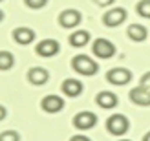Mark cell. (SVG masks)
Here are the masks:
<instances>
[{"label": "cell", "instance_id": "obj_11", "mask_svg": "<svg viewBox=\"0 0 150 141\" xmlns=\"http://www.w3.org/2000/svg\"><path fill=\"white\" fill-rule=\"evenodd\" d=\"M130 101L136 103L139 106H150V90H146L145 86H136L130 90Z\"/></svg>", "mask_w": 150, "mask_h": 141}, {"label": "cell", "instance_id": "obj_10", "mask_svg": "<svg viewBox=\"0 0 150 141\" xmlns=\"http://www.w3.org/2000/svg\"><path fill=\"white\" fill-rule=\"evenodd\" d=\"M50 79V73L46 68H40V66H35L28 72V81L31 83L33 86H44Z\"/></svg>", "mask_w": 150, "mask_h": 141}, {"label": "cell", "instance_id": "obj_13", "mask_svg": "<svg viewBox=\"0 0 150 141\" xmlns=\"http://www.w3.org/2000/svg\"><path fill=\"white\" fill-rule=\"evenodd\" d=\"M95 103H97V105H99L101 108H104V110H112V108H115V106H117L119 99H117V95H115V94H112V92H108V90H104V92H99V94H97Z\"/></svg>", "mask_w": 150, "mask_h": 141}, {"label": "cell", "instance_id": "obj_14", "mask_svg": "<svg viewBox=\"0 0 150 141\" xmlns=\"http://www.w3.org/2000/svg\"><path fill=\"white\" fill-rule=\"evenodd\" d=\"M61 88H62V94L68 95V97H79L82 94V83L77 79H66Z\"/></svg>", "mask_w": 150, "mask_h": 141}, {"label": "cell", "instance_id": "obj_2", "mask_svg": "<svg viewBox=\"0 0 150 141\" xmlns=\"http://www.w3.org/2000/svg\"><path fill=\"white\" fill-rule=\"evenodd\" d=\"M128 128H130V121L123 114H114L106 119V130L112 136H125Z\"/></svg>", "mask_w": 150, "mask_h": 141}, {"label": "cell", "instance_id": "obj_21", "mask_svg": "<svg viewBox=\"0 0 150 141\" xmlns=\"http://www.w3.org/2000/svg\"><path fill=\"white\" fill-rule=\"evenodd\" d=\"M141 86H145L146 90H150V72H146L143 77H141V83H139Z\"/></svg>", "mask_w": 150, "mask_h": 141}, {"label": "cell", "instance_id": "obj_15", "mask_svg": "<svg viewBox=\"0 0 150 141\" xmlns=\"http://www.w3.org/2000/svg\"><path fill=\"white\" fill-rule=\"evenodd\" d=\"M126 35H128L130 40H134V42H143L146 39L148 31H146V28L141 26V24H130L128 29H126Z\"/></svg>", "mask_w": 150, "mask_h": 141}, {"label": "cell", "instance_id": "obj_17", "mask_svg": "<svg viewBox=\"0 0 150 141\" xmlns=\"http://www.w3.org/2000/svg\"><path fill=\"white\" fill-rule=\"evenodd\" d=\"M15 64V57L13 53H9V51H0V72H6L13 68Z\"/></svg>", "mask_w": 150, "mask_h": 141}, {"label": "cell", "instance_id": "obj_12", "mask_svg": "<svg viewBox=\"0 0 150 141\" xmlns=\"http://www.w3.org/2000/svg\"><path fill=\"white\" fill-rule=\"evenodd\" d=\"M13 39L20 46H28V44H31L35 40V31L31 28H17L13 29Z\"/></svg>", "mask_w": 150, "mask_h": 141}, {"label": "cell", "instance_id": "obj_8", "mask_svg": "<svg viewBox=\"0 0 150 141\" xmlns=\"http://www.w3.org/2000/svg\"><path fill=\"white\" fill-rule=\"evenodd\" d=\"M59 50H61V46H59V42L53 40V39H44L40 40L39 44H37V55H40V57H53L59 53Z\"/></svg>", "mask_w": 150, "mask_h": 141}, {"label": "cell", "instance_id": "obj_27", "mask_svg": "<svg viewBox=\"0 0 150 141\" xmlns=\"http://www.w3.org/2000/svg\"><path fill=\"white\" fill-rule=\"evenodd\" d=\"M0 2H2V0H0Z\"/></svg>", "mask_w": 150, "mask_h": 141}, {"label": "cell", "instance_id": "obj_18", "mask_svg": "<svg viewBox=\"0 0 150 141\" xmlns=\"http://www.w3.org/2000/svg\"><path fill=\"white\" fill-rule=\"evenodd\" d=\"M136 9H137V15H141L145 18H150V0H139Z\"/></svg>", "mask_w": 150, "mask_h": 141}, {"label": "cell", "instance_id": "obj_19", "mask_svg": "<svg viewBox=\"0 0 150 141\" xmlns=\"http://www.w3.org/2000/svg\"><path fill=\"white\" fill-rule=\"evenodd\" d=\"M18 139H20V134L15 130H7L0 134V141H18Z\"/></svg>", "mask_w": 150, "mask_h": 141}, {"label": "cell", "instance_id": "obj_9", "mask_svg": "<svg viewBox=\"0 0 150 141\" xmlns=\"http://www.w3.org/2000/svg\"><path fill=\"white\" fill-rule=\"evenodd\" d=\"M40 106H42L44 112H48V114H57L64 108V99L59 97V95H46V97L42 99Z\"/></svg>", "mask_w": 150, "mask_h": 141}, {"label": "cell", "instance_id": "obj_7", "mask_svg": "<svg viewBox=\"0 0 150 141\" xmlns=\"http://www.w3.org/2000/svg\"><path fill=\"white\" fill-rule=\"evenodd\" d=\"M97 123V115L93 112H79L73 117V127L77 130H90Z\"/></svg>", "mask_w": 150, "mask_h": 141}, {"label": "cell", "instance_id": "obj_5", "mask_svg": "<svg viewBox=\"0 0 150 141\" xmlns=\"http://www.w3.org/2000/svg\"><path fill=\"white\" fill-rule=\"evenodd\" d=\"M125 18H126V11L123 7H114V9H108L103 15V24L108 28H117L125 22Z\"/></svg>", "mask_w": 150, "mask_h": 141}, {"label": "cell", "instance_id": "obj_24", "mask_svg": "<svg viewBox=\"0 0 150 141\" xmlns=\"http://www.w3.org/2000/svg\"><path fill=\"white\" fill-rule=\"evenodd\" d=\"M71 139L73 141H88V137H84V136H73Z\"/></svg>", "mask_w": 150, "mask_h": 141}, {"label": "cell", "instance_id": "obj_20", "mask_svg": "<svg viewBox=\"0 0 150 141\" xmlns=\"http://www.w3.org/2000/svg\"><path fill=\"white\" fill-rule=\"evenodd\" d=\"M24 4L28 7H31V9H40L48 4V0H24Z\"/></svg>", "mask_w": 150, "mask_h": 141}, {"label": "cell", "instance_id": "obj_1", "mask_svg": "<svg viewBox=\"0 0 150 141\" xmlns=\"http://www.w3.org/2000/svg\"><path fill=\"white\" fill-rule=\"evenodd\" d=\"M71 68L77 73H81V75L92 77V75H95V73L99 72V64L88 55H75L73 61H71Z\"/></svg>", "mask_w": 150, "mask_h": 141}, {"label": "cell", "instance_id": "obj_23", "mask_svg": "<svg viewBox=\"0 0 150 141\" xmlns=\"http://www.w3.org/2000/svg\"><path fill=\"white\" fill-rule=\"evenodd\" d=\"M6 115H7V112H6V108H4L2 105H0V121H2V119H6Z\"/></svg>", "mask_w": 150, "mask_h": 141}, {"label": "cell", "instance_id": "obj_26", "mask_svg": "<svg viewBox=\"0 0 150 141\" xmlns=\"http://www.w3.org/2000/svg\"><path fill=\"white\" fill-rule=\"evenodd\" d=\"M4 20V13H2V9H0V22Z\"/></svg>", "mask_w": 150, "mask_h": 141}, {"label": "cell", "instance_id": "obj_22", "mask_svg": "<svg viewBox=\"0 0 150 141\" xmlns=\"http://www.w3.org/2000/svg\"><path fill=\"white\" fill-rule=\"evenodd\" d=\"M95 2L99 4L101 7H106V6H112V4L115 2V0H95Z\"/></svg>", "mask_w": 150, "mask_h": 141}, {"label": "cell", "instance_id": "obj_3", "mask_svg": "<svg viewBox=\"0 0 150 141\" xmlns=\"http://www.w3.org/2000/svg\"><path fill=\"white\" fill-rule=\"evenodd\" d=\"M106 81L110 84H115V86H125L126 83L132 81V72L126 70V68H112L106 72Z\"/></svg>", "mask_w": 150, "mask_h": 141}, {"label": "cell", "instance_id": "obj_4", "mask_svg": "<svg viewBox=\"0 0 150 141\" xmlns=\"http://www.w3.org/2000/svg\"><path fill=\"white\" fill-rule=\"evenodd\" d=\"M92 51H93V55L99 57V59H110V57L115 55V46L108 39H97L92 46Z\"/></svg>", "mask_w": 150, "mask_h": 141}, {"label": "cell", "instance_id": "obj_16", "mask_svg": "<svg viewBox=\"0 0 150 141\" xmlns=\"http://www.w3.org/2000/svg\"><path fill=\"white\" fill-rule=\"evenodd\" d=\"M70 44L73 48H82V46H86V44L90 42V33L86 31V29H79V31H73L70 35Z\"/></svg>", "mask_w": 150, "mask_h": 141}, {"label": "cell", "instance_id": "obj_6", "mask_svg": "<svg viewBox=\"0 0 150 141\" xmlns=\"http://www.w3.org/2000/svg\"><path fill=\"white\" fill-rule=\"evenodd\" d=\"M81 20H82V15L77 9H64L61 15H59V24L62 28H68V29L77 28L81 24Z\"/></svg>", "mask_w": 150, "mask_h": 141}, {"label": "cell", "instance_id": "obj_25", "mask_svg": "<svg viewBox=\"0 0 150 141\" xmlns=\"http://www.w3.org/2000/svg\"><path fill=\"white\" fill-rule=\"evenodd\" d=\"M145 141H150V132H146V134H145V137H143Z\"/></svg>", "mask_w": 150, "mask_h": 141}]
</instances>
